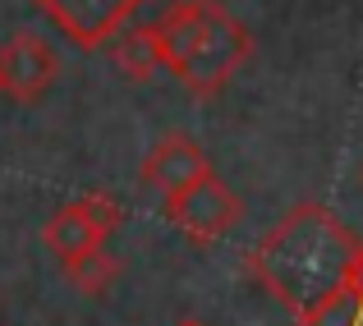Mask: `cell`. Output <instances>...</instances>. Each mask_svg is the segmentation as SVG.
Wrapping results in <instances>:
<instances>
[{
    "label": "cell",
    "mask_w": 363,
    "mask_h": 326,
    "mask_svg": "<svg viewBox=\"0 0 363 326\" xmlns=\"http://www.w3.org/2000/svg\"><path fill=\"white\" fill-rule=\"evenodd\" d=\"M147 28L161 69H170L194 97H221L253 55V33L221 0H175Z\"/></svg>",
    "instance_id": "cell-2"
},
{
    "label": "cell",
    "mask_w": 363,
    "mask_h": 326,
    "mask_svg": "<svg viewBox=\"0 0 363 326\" xmlns=\"http://www.w3.org/2000/svg\"><path fill=\"white\" fill-rule=\"evenodd\" d=\"M175 326H207V322H203V317H179Z\"/></svg>",
    "instance_id": "cell-13"
},
{
    "label": "cell",
    "mask_w": 363,
    "mask_h": 326,
    "mask_svg": "<svg viewBox=\"0 0 363 326\" xmlns=\"http://www.w3.org/2000/svg\"><path fill=\"white\" fill-rule=\"evenodd\" d=\"M116 69L133 83H147L152 74L161 69V55H157V42H152V28H120L116 33Z\"/></svg>",
    "instance_id": "cell-9"
},
{
    "label": "cell",
    "mask_w": 363,
    "mask_h": 326,
    "mask_svg": "<svg viewBox=\"0 0 363 326\" xmlns=\"http://www.w3.org/2000/svg\"><path fill=\"white\" fill-rule=\"evenodd\" d=\"M138 5L143 0H37V9H42L79 51H101L120 28H129V18L138 14Z\"/></svg>",
    "instance_id": "cell-4"
},
{
    "label": "cell",
    "mask_w": 363,
    "mask_h": 326,
    "mask_svg": "<svg viewBox=\"0 0 363 326\" xmlns=\"http://www.w3.org/2000/svg\"><path fill=\"white\" fill-rule=\"evenodd\" d=\"M345 294L363 303V239H359L354 257H350V266H345Z\"/></svg>",
    "instance_id": "cell-12"
},
{
    "label": "cell",
    "mask_w": 363,
    "mask_h": 326,
    "mask_svg": "<svg viewBox=\"0 0 363 326\" xmlns=\"http://www.w3.org/2000/svg\"><path fill=\"white\" fill-rule=\"evenodd\" d=\"M354 248L359 239L331 207L303 203L262 235V244L248 253V271L294 317H308L345 290V266Z\"/></svg>",
    "instance_id": "cell-1"
},
{
    "label": "cell",
    "mask_w": 363,
    "mask_h": 326,
    "mask_svg": "<svg viewBox=\"0 0 363 326\" xmlns=\"http://www.w3.org/2000/svg\"><path fill=\"white\" fill-rule=\"evenodd\" d=\"M79 203H83V212H88V220L97 225L101 239H111L124 225V207H120L116 193H88V198H79Z\"/></svg>",
    "instance_id": "cell-11"
},
{
    "label": "cell",
    "mask_w": 363,
    "mask_h": 326,
    "mask_svg": "<svg viewBox=\"0 0 363 326\" xmlns=\"http://www.w3.org/2000/svg\"><path fill=\"white\" fill-rule=\"evenodd\" d=\"M42 239H46V248H51L60 262H69V257L88 253V248H97V244H106V239L97 235V225L88 220V212H83V203H65L60 212L46 220Z\"/></svg>",
    "instance_id": "cell-7"
},
{
    "label": "cell",
    "mask_w": 363,
    "mask_h": 326,
    "mask_svg": "<svg viewBox=\"0 0 363 326\" xmlns=\"http://www.w3.org/2000/svg\"><path fill=\"white\" fill-rule=\"evenodd\" d=\"M60 266H65V276L74 281V290H83L88 299H101V294L120 281V257L106 253V244L88 248V253L69 257V262H60Z\"/></svg>",
    "instance_id": "cell-8"
},
{
    "label": "cell",
    "mask_w": 363,
    "mask_h": 326,
    "mask_svg": "<svg viewBox=\"0 0 363 326\" xmlns=\"http://www.w3.org/2000/svg\"><path fill=\"white\" fill-rule=\"evenodd\" d=\"M166 216L175 220V225L184 230V235L194 239L198 248H207V244L225 239L235 225H240L244 203L235 198L230 184H221V179L207 170L203 179H194L189 189H179V193L166 198Z\"/></svg>",
    "instance_id": "cell-3"
},
{
    "label": "cell",
    "mask_w": 363,
    "mask_h": 326,
    "mask_svg": "<svg viewBox=\"0 0 363 326\" xmlns=\"http://www.w3.org/2000/svg\"><path fill=\"white\" fill-rule=\"evenodd\" d=\"M294 326H363V303L350 299V294L340 290L336 299H327L318 313H308V317H294Z\"/></svg>",
    "instance_id": "cell-10"
},
{
    "label": "cell",
    "mask_w": 363,
    "mask_h": 326,
    "mask_svg": "<svg viewBox=\"0 0 363 326\" xmlns=\"http://www.w3.org/2000/svg\"><path fill=\"white\" fill-rule=\"evenodd\" d=\"M55 74H60V60H55L51 42L37 33H14L5 46H0V92L18 106L28 101H42L51 92Z\"/></svg>",
    "instance_id": "cell-5"
},
{
    "label": "cell",
    "mask_w": 363,
    "mask_h": 326,
    "mask_svg": "<svg viewBox=\"0 0 363 326\" xmlns=\"http://www.w3.org/2000/svg\"><path fill=\"white\" fill-rule=\"evenodd\" d=\"M207 170H212V161H207V152L198 147L189 133H166V138L147 152V161H143V184H152L157 193L170 198V193H179V189H189L194 179H203Z\"/></svg>",
    "instance_id": "cell-6"
}]
</instances>
